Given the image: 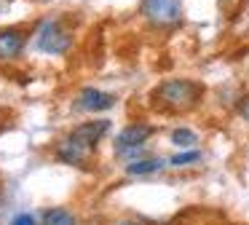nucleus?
Instances as JSON below:
<instances>
[{
	"label": "nucleus",
	"mask_w": 249,
	"mask_h": 225,
	"mask_svg": "<svg viewBox=\"0 0 249 225\" xmlns=\"http://www.w3.org/2000/svg\"><path fill=\"white\" fill-rule=\"evenodd\" d=\"M204 96V86L188 78H172L163 80L156 91H153V102L163 110H174V112H185L190 107L198 105V99Z\"/></svg>",
	"instance_id": "f257e3e1"
},
{
	"label": "nucleus",
	"mask_w": 249,
	"mask_h": 225,
	"mask_svg": "<svg viewBox=\"0 0 249 225\" xmlns=\"http://www.w3.org/2000/svg\"><path fill=\"white\" fill-rule=\"evenodd\" d=\"M140 14L147 24L169 30L182 21V3L179 0H142Z\"/></svg>",
	"instance_id": "f03ea898"
},
{
	"label": "nucleus",
	"mask_w": 249,
	"mask_h": 225,
	"mask_svg": "<svg viewBox=\"0 0 249 225\" xmlns=\"http://www.w3.org/2000/svg\"><path fill=\"white\" fill-rule=\"evenodd\" d=\"M70 46H72V35L59 24V21L49 19V21L40 24V30H38V48L40 51L59 56V54H65Z\"/></svg>",
	"instance_id": "7ed1b4c3"
},
{
	"label": "nucleus",
	"mask_w": 249,
	"mask_h": 225,
	"mask_svg": "<svg viewBox=\"0 0 249 225\" xmlns=\"http://www.w3.org/2000/svg\"><path fill=\"white\" fill-rule=\"evenodd\" d=\"M150 134H153L150 126H145V123H131V126H126L124 131L115 137V150H118L121 155L137 153V150L150 139Z\"/></svg>",
	"instance_id": "20e7f679"
},
{
	"label": "nucleus",
	"mask_w": 249,
	"mask_h": 225,
	"mask_svg": "<svg viewBox=\"0 0 249 225\" xmlns=\"http://www.w3.org/2000/svg\"><path fill=\"white\" fill-rule=\"evenodd\" d=\"M107 129H110L107 121H89V123H81V126H78L70 137L75 139L78 145H83L86 150H91L94 145L105 137V131H107Z\"/></svg>",
	"instance_id": "39448f33"
},
{
	"label": "nucleus",
	"mask_w": 249,
	"mask_h": 225,
	"mask_svg": "<svg viewBox=\"0 0 249 225\" xmlns=\"http://www.w3.org/2000/svg\"><path fill=\"white\" fill-rule=\"evenodd\" d=\"M24 43H27V38H24L19 30H14V27L0 30V62H11V59H17L19 54L24 51Z\"/></svg>",
	"instance_id": "423d86ee"
},
{
	"label": "nucleus",
	"mask_w": 249,
	"mask_h": 225,
	"mask_svg": "<svg viewBox=\"0 0 249 225\" xmlns=\"http://www.w3.org/2000/svg\"><path fill=\"white\" fill-rule=\"evenodd\" d=\"M78 105L86 112H102L115 105V96L107 94V91H99V89H83L78 94Z\"/></svg>",
	"instance_id": "0eeeda50"
},
{
	"label": "nucleus",
	"mask_w": 249,
	"mask_h": 225,
	"mask_svg": "<svg viewBox=\"0 0 249 225\" xmlns=\"http://www.w3.org/2000/svg\"><path fill=\"white\" fill-rule=\"evenodd\" d=\"M83 155H86V148L83 145H78L72 137H67L65 142L56 148V158L62 161V164H72V166H83Z\"/></svg>",
	"instance_id": "6e6552de"
},
{
	"label": "nucleus",
	"mask_w": 249,
	"mask_h": 225,
	"mask_svg": "<svg viewBox=\"0 0 249 225\" xmlns=\"http://www.w3.org/2000/svg\"><path fill=\"white\" fill-rule=\"evenodd\" d=\"M163 169V161L161 158H142V161H131L126 164V174H153V171H161Z\"/></svg>",
	"instance_id": "1a4fd4ad"
},
{
	"label": "nucleus",
	"mask_w": 249,
	"mask_h": 225,
	"mask_svg": "<svg viewBox=\"0 0 249 225\" xmlns=\"http://www.w3.org/2000/svg\"><path fill=\"white\" fill-rule=\"evenodd\" d=\"M43 225H75V217H72V212H67V209H46L43 212Z\"/></svg>",
	"instance_id": "9d476101"
},
{
	"label": "nucleus",
	"mask_w": 249,
	"mask_h": 225,
	"mask_svg": "<svg viewBox=\"0 0 249 225\" xmlns=\"http://www.w3.org/2000/svg\"><path fill=\"white\" fill-rule=\"evenodd\" d=\"M172 142L177 145V148H193V145L198 142V137H196V131H190V129H174Z\"/></svg>",
	"instance_id": "9b49d317"
},
{
	"label": "nucleus",
	"mask_w": 249,
	"mask_h": 225,
	"mask_svg": "<svg viewBox=\"0 0 249 225\" xmlns=\"http://www.w3.org/2000/svg\"><path fill=\"white\" fill-rule=\"evenodd\" d=\"M201 158V153L198 150H188V153H179V155H174L169 164L172 166H190V164H196V161Z\"/></svg>",
	"instance_id": "f8f14e48"
},
{
	"label": "nucleus",
	"mask_w": 249,
	"mask_h": 225,
	"mask_svg": "<svg viewBox=\"0 0 249 225\" xmlns=\"http://www.w3.org/2000/svg\"><path fill=\"white\" fill-rule=\"evenodd\" d=\"M11 225H35V217L33 214H17V217L11 220Z\"/></svg>",
	"instance_id": "ddd939ff"
},
{
	"label": "nucleus",
	"mask_w": 249,
	"mask_h": 225,
	"mask_svg": "<svg viewBox=\"0 0 249 225\" xmlns=\"http://www.w3.org/2000/svg\"><path fill=\"white\" fill-rule=\"evenodd\" d=\"M238 112H241V118H244V121L249 123V94L244 96L241 102H238Z\"/></svg>",
	"instance_id": "4468645a"
},
{
	"label": "nucleus",
	"mask_w": 249,
	"mask_h": 225,
	"mask_svg": "<svg viewBox=\"0 0 249 225\" xmlns=\"http://www.w3.org/2000/svg\"><path fill=\"white\" fill-rule=\"evenodd\" d=\"M115 225H140V223H131V220H124V223H115Z\"/></svg>",
	"instance_id": "2eb2a0df"
}]
</instances>
